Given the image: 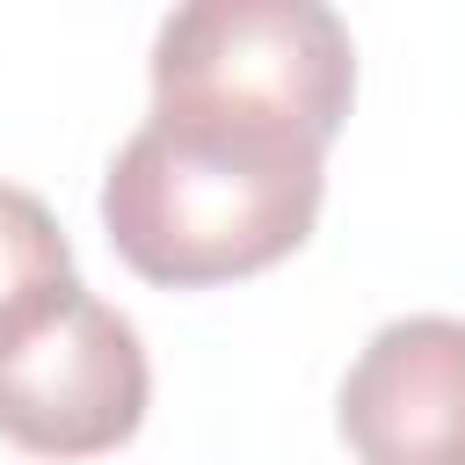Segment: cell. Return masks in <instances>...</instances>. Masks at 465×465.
<instances>
[{
  "label": "cell",
  "mask_w": 465,
  "mask_h": 465,
  "mask_svg": "<svg viewBox=\"0 0 465 465\" xmlns=\"http://www.w3.org/2000/svg\"><path fill=\"white\" fill-rule=\"evenodd\" d=\"M320 145L203 124V116H145L102 174L109 247L167 291H203L283 262L320 218Z\"/></svg>",
  "instance_id": "6da1fadb"
},
{
  "label": "cell",
  "mask_w": 465,
  "mask_h": 465,
  "mask_svg": "<svg viewBox=\"0 0 465 465\" xmlns=\"http://www.w3.org/2000/svg\"><path fill=\"white\" fill-rule=\"evenodd\" d=\"M349 94L356 44L320 0H189L153 36V116L254 124L327 153Z\"/></svg>",
  "instance_id": "7a4b0ae2"
},
{
  "label": "cell",
  "mask_w": 465,
  "mask_h": 465,
  "mask_svg": "<svg viewBox=\"0 0 465 465\" xmlns=\"http://www.w3.org/2000/svg\"><path fill=\"white\" fill-rule=\"evenodd\" d=\"M153 400L138 327L87 283L0 349V436L36 458H102L138 436Z\"/></svg>",
  "instance_id": "3957f363"
},
{
  "label": "cell",
  "mask_w": 465,
  "mask_h": 465,
  "mask_svg": "<svg viewBox=\"0 0 465 465\" xmlns=\"http://www.w3.org/2000/svg\"><path fill=\"white\" fill-rule=\"evenodd\" d=\"M334 421L356 465H465V320H385L349 363Z\"/></svg>",
  "instance_id": "277c9868"
},
{
  "label": "cell",
  "mask_w": 465,
  "mask_h": 465,
  "mask_svg": "<svg viewBox=\"0 0 465 465\" xmlns=\"http://www.w3.org/2000/svg\"><path fill=\"white\" fill-rule=\"evenodd\" d=\"M73 291L80 276H73V247L58 218L44 211V196L0 182V349L29 334L51 305H65Z\"/></svg>",
  "instance_id": "5b68a950"
}]
</instances>
